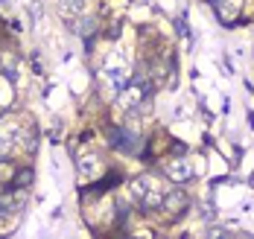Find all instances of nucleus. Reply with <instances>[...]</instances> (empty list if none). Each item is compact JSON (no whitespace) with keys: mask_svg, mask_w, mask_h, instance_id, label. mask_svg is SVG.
I'll return each instance as SVG.
<instances>
[{"mask_svg":"<svg viewBox=\"0 0 254 239\" xmlns=\"http://www.w3.org/2000/svg\"><path fill=\"white\" fill-rule=\"evenodd\" d=\"M24 201H26L24 187H12V190L0 192V219H6V216H15V213H21V210H24Z\"/></svg>","mask_w":254,"mask_h":239,"instance_id":"obj_1","label":"nucleus"},{"mask_svg":"<svg viewBox=\"0 0 254 239\" xmlns=\"http://www.w3.org/2000/svg\"><path fill=\"white\" fill-rule=\"evenodd\" d=\"M164 210H167V213H173V216L184 213V210H187V195H184L181 190L170 192V195H164Z\"/></svg>","mask_w":254,"mask_h":239,"instance_id":"obj_4","label":"nucleus"},{"mask_svg":"<svg viewBox=\"0 0 254 239\" xmlns=\"http://www.w3.org/2000/svg\"><path fill=\"white\" fill-rule=\"evenodd\" d=\"M207 237H231V231H225V228H210Z\"/></svg>","mask_w":254,"mask_h":239,"instance_id":"obj_11","label":"nucleus"},{"mask_svg":"<svg viewBox=\"0 0 254 239\" xmlns=\"http://www.w3.org/2000/svg\"><path fill=\"white\" fill-rule=\"evenodd\" d=\"M164 172H167V178H173L176 184H184V181L193 175L190 160H184V158H170L167 163H164Z\"/></svg>","mask_w":254,"mask_h":239,"instance_id":"obj_3","label":"nucleus"},{"mask_svg":"<svg viewBox=\"0 0 254 239\" xmlns=\"http://www.w3.org/2000/svg\"><path fill=\"white\" fill-rule=\"evenodd\" d=\"M85 9V0H62V15H79Z\"/></svg>","mask_w":254,"mask_h":239,"instance_id":"obj_10","label":"nucleus"},{"mask_svg":"<svg viewBox=\"0 0 254 239\" xmlns=\"http://www.w3.org/2000/svg\"><path fill=\"white\" fill-rule=\"evenodd\" d=\"M73 32H79V35H91V32H97V21L94 18H79V24H73Z\"/></svg>","mask_w":254,"mask_h":239,"instance_id":"obj_7","label":"nucleus"},{"mask_svg":"<svg viewBox=\"0 0 254 239\" xmlns=\"http://www.w3.org/2000/svg\"><path fill=\"white\" fill-rule=\"evenodd\" d=\"M15 172H18V166L0 160V184H12V181H15Z\"/></svg>","mask_w":254,"mask_h":239,"instance_id":"obj_9","label":"nucleus"},{"mask_svg":"<svg viewBox=\"0 0 254 239\" xmlns=\"http://www.w3.org/2000/svg\"><path fill=\"white\" fill-rule=\"evenodd\" d=\"M152 184H155L152 178H137V181H131V187H128V190H131V198L140 204V201H143V195L152 190Z\"/></svg>","mask_w":254,"mask_h":239,"instance_id":"obj_5","label":"nucleus"},{"mask_svg":"<svg viewBox=\"0 0 254 239\" xmlns=\"http://www.w3.org/2000/svg\"><path fill=\"white\" fill-rule=\"evenodd\" d=\"M32 181H35V172H32V166H24V169H18L15 172V181H12V187H32Z\"/></svg>","mask_w":254,"mask_h":239,"instance_id":"obj_6","label":"nucleus"},{"mask_svg":"<svg viewBox=\"0 0 254 239\" xmlns=\"http://www.w3.org/2000/svg\"><path fill=\"white\" fill-rule=\"evenodd\" d=\"M143 96H146L143 85H123V91L117 94V105L126 108V111H137V105L143 102Z\"/></svg>","mask_w":254,"mask_h":239,"instance_id":"obj_2","label":"nucleus"},{"mask_svg":"<svg viewBox=\"0 0 254 239\" xmlns=\"http://www.w3.org/2000/svg\"><path fill=\"white\" fill-rule=\"evenodd\" d=\"M79 172H82V175H97V172H100L97 158H94V155H91V158H82L79 160Z\"/></svg>","mask_w":254,"mask_h":239,"instance_id":"obj_8","label":"nucleus"}]
</instances>
